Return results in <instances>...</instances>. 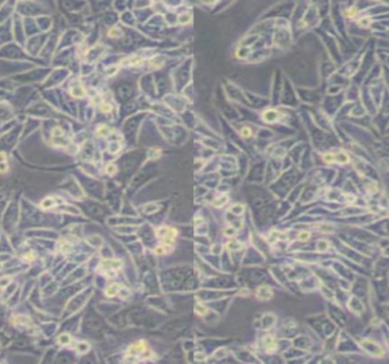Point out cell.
I'll return each instance as SVG.
<instances>
[{"label": "cell", "mask_w": 389, "mask_h": 364, "mask_svg": "<svg viewBox=\"0 0 389 364\" xmlns=\"http://www.w3.org/2000/svg\"><path fill=\"white\" fill-rule=\"evenodd\" d=\"M146 346H147V345H146V342H143V340L137 342L135 344H133V345L130 346L128 353H129V354L135 355V356H137L138 354H141V353H143V352L146 351Z\"/></svg>", "instance_id": "cell-4"}, {"label": "cell", "mask_w": 389, "mask_h": 364, "mask_svg": "<svg viewBox=\"0 0 389 364\" xmlns=\"http://www.w3.org/2000/svg\"><path fill=\"white\" fill-rule=\"evenodd\" d=\"M328 242L325 241V240H320L318 242V251H324L328 249Z\"/></svg>", "instance_id": "cell-19"}, {"label": "cell", "mask_w": 389, "mask_h": 364, "mask_svg": "<svg viewBox=\"0 0 389 364\" xmlns=\"http://www.w3.org/2000/svg\"><path fill=\"white\" fill-rule=\"evenodd\" d=\"M108 34H109L110 36H114V38H116V36H119V30L115 26V27H113V29L110 30L109 32H108Z\"/></svg>", "instance_id": "cell-27"}, {"label": "cell", "mask_w": 389, "mask_h": 364, "mask_svg": "<svg viewBox=\"0 0 389 364\" xmlns=\"http://www.w3.org/2000/svg\"><path fill=\"white\" fill-rule=\"evenodd\" d=\"M356 14H357V9L355 7H352V8H349V9L346 12V15H347L348 17H351V18H353L354 16H356Z\"/></svg>", "instance_id": "cell-25"}, {"label": "cell", "mask_w": 389, "mask_h": 364, "mask_svg": "<svg viewBox=\"0 0 389 364\" xmlns=\"http://www.w3.org/2000/svg\"><path fill=\"white\" fill-rule=\"evenodd\" d=\"M110 132H112L110 129L106 125H100L99 128H98V130H97V134L100 135V137H106V135H108Z\"/></svg>", "instance_id": "cell-12"}, {"label": "cell", "mask_w": 389, "mask_h": 364, "mask_svg": "<svg viewBox=\"0 0 389 364\" xmlns=\"http://www.w3.org/2000/svg\"><path fill=\"white\" fill-rule=\"evenodd\" d=\"M121 289H122V286L119 284H109V286L105 289V295H106L107 297H115L116 295L121 291Z\"/></svg>", "instance_id": "cell-5"}, {"label": "cell", "mask_w": 389, "mask_h": 364, "mask_svg": "<svg viewBox=\"0 0 389 364\" xmlns=\"http://www.w3.org/2000/svg\"><path fill=\"white\" fill-rule=\"evenodd\" d=\"M309 235H309V232L303 231V232H300V233H299L298 238H299V240H302V241H306V240H309Z\"/></svg>", "instance_id": "cell-22"}, {"label": "cell", "mask_w": 389, "mask_h": 364, "mask_svg": "<svg viewBox=\"0 0 389 364\" xmlns=\"http://www.w3.org/2000/svg\"><path fill=\"white\" fill-rule=\"evenodd\" d=\"M59 246H61V251H64V253H66V251H68L70 249H71V244L67 242L66 240H61V244H59Z\"/></svg>", "instance_id": "cell-18"}, {"label": "cell", "mask_w": 389, "mask_h": 364, "mask_svg": "<svg viewBox=\"0 0 389 364\" xmlns=\"http://www.w3.org/2000/svg\"><path fill=\"white\" fill-rule=\"evenodd\" d=\"M228 248L231 249V250H239L241 248V244H239L238 241H236V240H231V241L228 244Z\"/></svg>", "instance_id": "cell-17"}, {"label": "cell", "mask_w": 389, "mask_h": 364, "mask_svg": "<svg viewBox=\"0 0 389 364\" xmlns=\"http://www.w3.org/2000/svg\"><path fill=\"white\" fill-rule=\"evenodd\" d=\"M121 268H122V263L117 260H104V261L100 262L99 265V269L106 277L116 275V272Z\"/></svg>", "instance_id": "cell-1"}, {"label": "cell", "mask_w": 389, "mask_h": 364, "mask_svg": "<svg viewBox=\"0 0 389 364\" xmlns=\"http://www.w3.org/2000/svg\"><path fill=\"white\" fill-rule=\"evenodd\" d=\"M166 251H168L167 250V248H166V245H163V244L155 248V253H156L157 255H163V254H165Z\"/></svg>", "instance_id": "cell-20"}, {"label": "cell", "mask_w": 389, "mask_h": 364, "mask_svg": "<svg viewBox=\"0 0 389 364\" xmlns=\"http://www.w3.org/2000/svg\"><path fill=\"white\" fill-rule=\"evenodd\" d=\"M89 348H90V346L88 345L87 342H79L76 346V351L80 354H84V353H87L89 351Z\"/></svg>", "instance_id": "cell-13"}, {"label": "cell", "mask_w": 389, "mask_h": 364, "mask_svg": "<svg viewBox=\"0 0 389 364\" xmlns=\"http://www.w3.org/2000/svg\"><path fill=\"white\" fill-rule=\"evenodd\" d=\"M277 119H278V112L274 109H269L263 114V119L265 122H269V123L275 122Z\"/></svg>", "instance_id": "cell-7"}, {"label": "cell", "mask_w": 389, "mask_h": 364, "mask_svg": "<svg viewBox=\"0 0 389 364\" xmlns=\"http://www.w3.org/2000/svg\"><path fill=\"white\" fill-rule=\"evenodd\" d=\"M256 296H257V298L258 299H260V300H269V299L272 298L273 294H272V290H271L270 287L262 286V287H260L257 289Z\"/></svg>", "instance_id": "cell-3"}, {"label": "cell", "mask_w": 389, "mask_h": 364, "mask_svg": "<svg viewBox=\"0 0 389 364\" xmlns=\"http://www.w3.org/2000/svg\"><path fill=\"white\" fill-rule=\"evenodd\" d=\"M323 159L327 163H339V164H346L349 162V157L346 153H333V154H325L323 156Z\"/></svg>", "instance_id": "cell-2"}, {"label": "cell", "mask_w": 389, "mask_h": 364, "mask_svg": "<svg viewBox=\"0 0 389 364\" xmlns=\"http://www.w3.org/2000/svg\"><path fill=\"white\" fill-rule=\"evenodd\" d=\"M358 24H360L361 26H363V27H367V26H370V24H371V19L369 18V17H364V18H362L360 22H358Z\"/></svg>", "instance_id": "cell-21"}, {"label": "cell", "mask_w": 389, "mask_h": 364, "mask_svg": "<svg viewBox=\"0 0 389 364\" xmlns=\"http://www.w3.org/2000/svg\"><path fill=\"white\" fill-rule=\"evenodd\" d=\"M264 342H265V348H266L267 352H273V351H275L277 346H275V342H274L273 338H272L271 336H267L266 338L264 339Z\"/></svg>", "instance_id": "cell-10"}, {"label": "cell", "mask_w": 389, "mask_h": 364, "mask_svg": "<svg viewBox=\"0 0 389 364\" xmlns=\"http://www.w3.org/2000/svg\"><path fill=\"white\" fill-rule=\"evenodd\" d=\"M241 134L244 135V137H249V135H250V130L247 129V128H245V129L241 130Z\"/></svg>", "instance_id": "cell-29"}, {"label": "cell", "mask_w": 389, "mask_h": 364, "mask_svg": "<svg viewBox=\"0 0 389 364\" xmlns=\"http://www.w3.org/2000/svg\"><path fill=\"white\" fill-rule=\"evenodd\" d=\"M224 233L225 235H233V233H235V230L233 229H231V228H229V229H226L224 231Z\"/></svg>", "instance_id": "cell-30"}, {"label": "cell", "mask_w": 389, "mask_h": 364, "mask_svg": "<svg viewBox=\"0 0 389 364\" xmlns=\"http://www.w3.org/2000/svg\"><path fill=\"white\" fill-rule=\"evenodd\" d=\"M8 171L7 157L5 153H0V173H6Z\"/></svg>", "instance_id": "cell-9"}, {"label": "cell", "mask_w": 389, "mask_h": 364, "mask_svg": "<svg viewBox=\"0 0 389 364\" xmlns=\"http://www.w3.org/2000/svg\"><path fill=\"white\" fill-rule=\"evenodd\" d=\"M228 203V197L226 196H222V197H219V198H216L215 200H213V205L215 207H222L223 205Z\"/></svg>", "instance_id": "cell-11"}, {"label": "cell", "mask_w": 389, "mask_h": 364, "mask_svg": "<svg viewBox=\"0 0 389 364\" xmlns=\"http://www.w3.org/2000/svg\"><path fill=\"white\" fill-rule=\"evenodd\" d=\"M230 211H231V213L236 214V215H240L241 213L244 212V206H242V205H239V204H237V205H233V206H232L231 208H230Z\"/></svg>", "instance_id": "cell-15"}, {"label": "cell", "mask_w": 389, "mask_h": 364, "mask_svg": "<svg viewBox=\"0 0 389 364\" xmlns=\"http://www.w3.org/2000/svg\"><path fill=\"white\" fill-rule=\"evenodd\" d=\"M36 257V256L34 253H29V254H25V256H24L23 258H24V261H33Z\"/></svg>", "instance_id": "cell-28"}, {"label": "cell", "mask_w": 389, "mask_h": 364, "mask_svg": "<svg viewBox=\"0 0 389 364\" xmlns=\"http://www.w3.org/2000/svg\"><path fill=\"white\" fill-rule=\"evenodd\" d=\"M58 342H61V345H68L72 342V338L68 335H61L58 337Z\"/></svg>", "instance_id": "cell-14"}, {"label": "cell", "mask_w": 389, "mask_h": 364, "mask_svg": "<svg viewBox=\"0 0 389 364\" xmlns=\"http://www.w3.org/2000/svg\"><path fill=\"white\" fill-rule=\"evenodd\" d=\"M179 21H180L181 24H186V23H189L190 21H191V17H190V15H186V14H184V15H181Z\"/></svg>", "instance_id": "cell-26"}, {"label": "cell", "mask_w": 389, "mask_h": 364, "mask_svg": "<svg viewBox=\"0 0 389 364\" xmlns=\"http://www.w3.org/2000/svg\"><path fill=\"white\" fill-rule=\"evenodd\" d=\"M100 110H101V112H105V113L110 112V110H112V105H110V104H106V103L101 104V105H100Z\"/></svg>", "instance_id": "cell-23"}, {"label": "cell", "mask_w": 389, "mask_h": 364, "mask_svg": "<svg viewBox=\"0 0 389 364\" xmlns=\"http://www.w3.org/2000/svg\"><path fill=\"white\" fill-rule=\"evenodd\" d=\"M116 171H117V168H116V166L115 165H113V164H109V165H107V167H106V172L108 174H110V175H113V174H115L116 173Z\"/></svg>", "instance_id": "cell-24"}, {"label": "cell", "mask_w": 389, "mask_h": 364, "mask_svg": "<svg viewBox=\"0 0 389 364\" xmlns=\"http://www.w3.org/2000/svg\"><path fill=\"white\" fill-rule=\"evenodd\" d=\"M195 311H196L197 314H199V315H205L206 313H207V308H206L204 305H202L200 303H197L196 307H195Z\"/></svg>", "instance_id": "cell-16"}, {"label": "cell", "mask_w": 389, "mask_h": 364, "mask_svg": "<svg viewBox=\"0 0 389 364\" xmlns=\"http://www.w3.org/2000/svg\"><path fill=\"white\" fill-rule=\"evenodd\" d=\"M71 95L75 98H83L87 95V92L81 84H75L71 88Z\"/></svg>", "instance_id": "cell-6"}, {"label": "cell", "mask_w": 389, "mask_h": 364, "mask_svg": "<svg viewBox=\"0 0 389 364\" xmlns=\"http://www.w3.org/2000/svg\"><path fill=\"white\" fill-rule=\"evenodd\" d=\"M55 205H56L55 198H54V197H48V198H46V199L42 200L40 206H41L42 208H45V210H50V208H52Z\"/></svg>", "instance_id": "cell-8"}]
</instances>
